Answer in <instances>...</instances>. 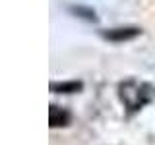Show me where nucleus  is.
Instances as JSON below:
<instances>
[{
    "mask_svg": "<svg viewBox=\"0 0 155 145\" xmlns=\"http://www.w3.org/2000/svg\"><path fill=\"white\" fill-rule=\"evenodd\" d=\"M136 35H138V29H113V31L105 33V37L110 41H126V39H132Z\"/></svg>",
    "mask_w": 155,
    "mask_h": 145,
    "instance_id": "3",
    "label": "nucleus"
},
{
    "mask_svg": "<svg viewBox=\"0 0 155 145\" xmlns=\"http://www.w3.org/2000/svg\"><path fill=\"white\" fill-rule=\"evenodd\" d=\"M155 97V89L151 85L143 83V81H126L120 85V99L126 105L128 110H138L145 106L147 103H151V99Z\"/></svg>",
    "mask_w": 155,
    "mask_h": 145,
    "instance_id": "1",
    "label": "nucleus"
},
{
    "mask_svg": "<svg viewBox=\"0 0 155 145\" xmlns=\"http://www.w3.org/2000/svg\"><path fill=\"white\" fill-rule=\"evenodd\" d=\"M48 120H51V126L52 128H56V126H64L68 124V120H70V114L66 112V110L58 108V106L52 105L51 110H48Z\"/></svg>",
    "mask_w": 155,
    "mask_h": 145,
    "instance_id": "2",
    "label": "nucleus"
},
{
    "mask_svg": "<svg viewBox=\"0 0 155 145\" xmlns=\"http://www.w3.org/2000/svg\"><path fill=\"white\" fill-rule=\"evenodd\" d=\"M52 89H60V91H76V89H80V83H64V85H52Z\"/></svg>",
    "mask_w": 155,
    "mask_h": 145,
    "instance_id": "4",
    "label": "nucleus"
}]
</instances>
